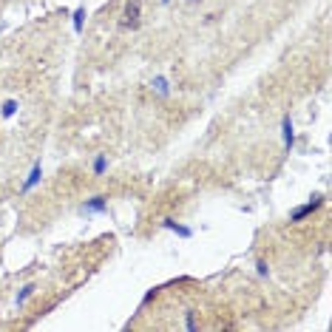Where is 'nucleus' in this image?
Returning a JSON list of instances; mask_svg holds the SVG:
<instances>
[{
	"mask_svg": "<svg viewBox=\"0 0 332 332\" xmlns=\"http://www.w3.org/2000/svg\"><path fill=\"white\" fill-rule=\"evenodd\" d=\"M82 17H85V9H77V12H74V32H77V35H80L82 32Z\"/></svg>",
	"mask_w": 332,
	"mask_h": 332,
	"instance_id": "12",
	"label": "nucleus"
},
{
	"mask_svg": "<svg viewBox=\"0 0 332 332\" xmlns=\"http://www.w3.org/2000/svg\"><path fill=\"white\" fill-rule=\"evenodd\" d=\"M40 179H43V165H40V162H35V168H32V173H29V179L23 182V193H29V190H32Z\"/></svg>",
	"mask_w": 332,
	"mask_h": 332,
	"instance_id": "6",
	"label": "nucleus"
},
{
	"mask_svg": "<svg viewBox=\"0 0 332 332\" xmlns=\"http://www.w3.org/2000/svg\"><path fill=\"white\" fill-rule=\"evenodd\" d=\"M139 14H142V0H128L125 3V20H122V29H139Z\"/></svg>",
	"mask_w": 332,
	"mask_h": 332,
	"instance_id": "1",
	"label": "nucleus"
},
{
	"mask_svg": "<svg viewBox=\"0 0 332 332\" xmlns=\"http://www.w3.org/2000/svg\"><path fill=\"white\" fill-rule=\"evenodd\" d=\"M14 111H17V103H14V100H6V103H3V111H0V114H3V119H9V116H12Z\"/></svg>",
	"mask_w": 332,
	"mask_h": 332,
	"instance_id": "10",
	"label": "nucleus"
},
{
	"mask_svg": "<svg viewBox=\"0 0 332 332\" xmlns=\"http://www.w3.org/2000/svg\"><path fill=\"white\" fill-rule=\"evenodd\" d=\"M103 210H108V196H94L82 205V213H103Z\"/></svg>",
	"mask_w": 332,
	"mask_h": 332,
	"instance_id": "4",
	"label": "nucleus"
},
{
	"mask_svg": "<svg viewBox=\"0 0 332 332\" xmlns=\"http://www.w3.org/2000/svg\"><path fill=\"white\" fill-rule=\"evenodd\" d=\"M321 205H324V196H312V199H309L307 205L295 207V210H293V213H290V219H293V221H301V219H304V216H309V213H312V210H318Z\"/></svg>",
	"mask_w": 332,
	"mask_h": 332,
	"instance_id": "2",
	"label": "nucleus"
},
{
	"mask_svg": "<svg viewBox=\"0 0 332 332\" xmlns=\"http://www.w3.org/2000/svg\"><path fill=\"white\" fill-rule=\"evenodd\" d=\"M199 324H196V318H193V312H184V330H196Z\"/></svg>",
	"mask_w": 332,
	"mask_h": 332,
	"instance_id": "13",
	"label": "nucleus"
},
{
	"mask_svg": "<svg viewBox=\"0 0 332 332\" xmlns=\"http://www.w3.org/2000/svg\"><path fill=\"white\" fill-rule=\"evenodd\" d=\"M150 88L159 94V97H171V85H168L165 77H153V80H150Z\"/></svg>",
	"mask_w": 332,
	"mask_h": 332,
	"instance_id": "7",
	"label": "nucleus"
},
{
	"mask_svg": "<svg viewBox=\"0 0 332 332\" xmlns=\"http://www.w3.org/2000/svg\"><path fill=\"white\" fill-rule=\"evenodd\" d=\"M187 3H199V0H187Z\"/></svg>",
	"mask_w": 332,
	"mask_h": 332,
	"instance_id": "14",
	"label": "nucleus"
},
{
	"mask_svg": "<svg viewBox=\"0 0 332 332\" xmlns=\"http://www.w3.org/2000/svg\"><path fill=\"white\" fill-rule=\"evenodd\" d=\"M256 273L261 275V278H270V264L264 261V258H258V261H256Z\"/></svg>",
	"mask_w": 332,
	"mask_h": 332,
	"instance_id": "11",
	"label": "nucleus"
},
{
	"mask_svg": "<svg viewBox=\"0 0 332 332\" xmlns=\"http://www.w3.org/2000/svg\"><path fill=\"white\" fill-rule=\"evenodd\" d=\"M32 295H35V284H26L23 290L17 293V298H14V304H17V307H23V304H26V301H29Z\"/></svg>",
	"mask_w": 332,
	"mask_h": 332,
	"instance_id": "8",
	"label": "nucleus"
},
{
	"mask_svg": "<svg viewBox=\"0 0 332 332\" xmlns=\"http://www.w3.org/2000/svg\"><path fill=\"white\" fill-rule=\"evenodd\" d=\"M281 139H284V150H293V145H295V128H293L290 116L281 119Z\"/></svg>",
	"mask_w": 332,
	"mask_h": 332,
	"instance_id": "3",
	"label": "nucleus"
},
{
	"mask_svg": "<svg viewBox=\"0 0 332 332\" xmlns=\"http://www.w3.org/2000/svg\"><path fill=\"white\" fill-rule=\"evenodd\" d=\"M162 3H171V0H162Z\"/></svg>",
	"mask_w": 332,
	"mask_h": 332,
	"instance_id": "15",
	"label": "nucleus"
},
{
	"mask_svg": "<svg viewBox=\"0 0 332 332\" xmlns=\"http://www.w3.org/2000/svg\"><path fill=\"white\" fill-rule=\"evenodd\" d=\"M162 227L173 230V233H176V236H182V239H190V236H193V230L184 227V224H179V221H173V219H165V221H162Z\"/></svg>",
	"mask_w": 332,
	"mask_h": 332,
	"instance_id": "5",
	"label": "nucleus"
},
{
	"mask_svg": "<svg viewBox=\"0 0 332 332\" xmlns=\"http://www.w3.org/2000/svg\"><path fill=\"white\" fill-rule=\"evenodd\" d=\"M91 171H94V176H103V173L108 171V156H103V153H100V156H97V159H94Z\"/></svg>",
	"mask_w": 332,
	"mask_h": 332,
	"instance_id": "9",
	"label": "nucleus"
}]
</instances>
